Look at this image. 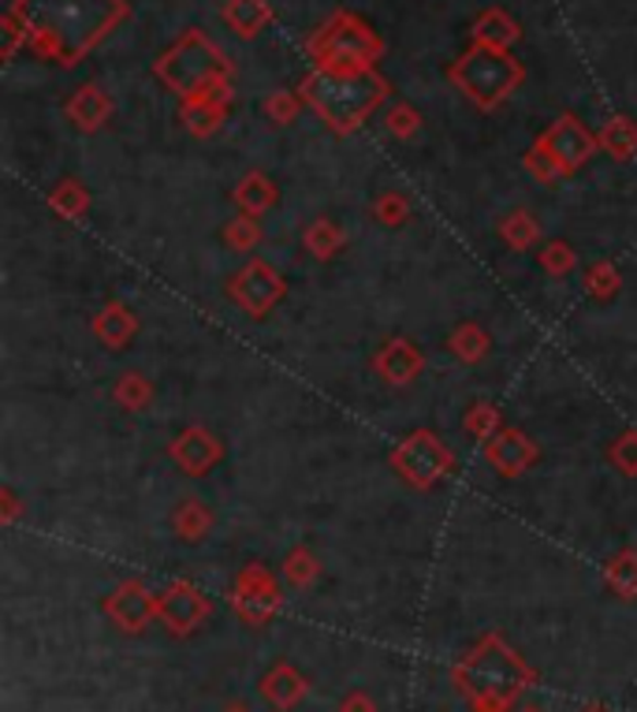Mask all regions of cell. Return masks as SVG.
<instances>
[{
  "instance_id": "277c9868",
  "label": "cell",
  "mask_w": 637,
  "mask_h": 712,
  "mask_svg": "<svg viewBox=\"0 0 637 712\" xmlns=\"http://www.w3.org/2000/svg\"><path fill=\"white\" fill-rule=\"evenodd\" d=\"M455 83L467 90L477 105L488 108L522 83V68H518V60L507 57L504 49H488V45H481L477 52H470V57L455 68Z\"/></svg>"
},
{
  "instance_id": "ab89813d",
  "label": "cell",
  "mask_w": 637,
  "mask_h": 712,
  "mask_svg": "<svg viewBox=\"0 0 637 712\" xmlns=\"http://www.w3.org/2000/svg\"><path fill=\"white\" fill-rule=\"evenodd\" d=\"M0 497H4V522H12L15 515H20V500H15V493H12V489H4V493H0Z\"/></svg>"
},
{
  "instance_id": "e0dca14e",
  "label": "cell",
  "mask_w": 637,
  "mask_h": 712,
  "mask_svg": "<svg viewBox=\"0 0 637 712\" xmlns=\"http://www.w3.org/2000/svg\"><path fill=\"white\" fill-rule=\"evenodd\" d=\"M306 683L303 675L295 668H287V664H280V668H272L266 675V683H261V693H266V701H272L276 709H291L298 698H303Z\"/></svg>"
},
{
  "instance_id": "d4e9b609",
  "label": "cell",
  "mask_w": 637,
  "mask_h": 712,
  "mask_svg": "<svg viewBox=\"0 0 637 712\" xmlns=\"http://www.w3.org/2000/svg\"><path fill=\"white\" fill-rule=\"evenodd\" d=\"M227 23L235 26V34H243V38H250V34L261 31V23L269 20V8L261 4V0H232L227 4Z\"/></svg>"
},
{
  "instance_id": "5bb4252c",
  "label": "cell",
  "mask_w": 637,
  "mask_h": 712,
  "mask_svg": "<svg viewBox=\"0 0 637 712\" xmlns=\"http://www.w3.org/2000/svg\"><path fill=\"white\" fill-rule=\"evenodd\" d=\"M373 366H377V373L385 377L388 384H411L417 373H422V351H417L411 340L396 336L388 340L385 347L377 351V358H373Z\"/></svg>"
},
{
  "instance_id": "5b68a950",
  "label": "cell",
  "mask_w": 637,
  "mask_h": 712,
  "mask_svg": "<svg viewBox=\"0 0 637 712\" xmlns=\"http://www.w3.org/2000/svg\"><path fill=\"white\" fill-rule=\"evenodd\" d=\"M161 75H165L168 86H176L184 97H194L209 86L224 83L221 52H216L202 34H190L176 52H168V57L161 60Z\"/></svg>"
},
{
  "instance_id": "d6a6232c",
  "label": "cell",
  "mask_w": 637,
  "mask_h": 712,
  "mask_svg": "<svg viewBox=\"0 0 637 712\" xmlns=\"http://www.w3.org/2000/svg\"><path fill=\"white\" fill-rule=\"evenodd\" d=\"M541 269H548L552 276H567L570 269H575V250H570L563 239L544 242V250H541Z\"/></svg>"
},
{
  "instance_id": "ffe728a7",
  "label": "cell",
  "mask_w": 637,
  "mask_h": 712,
  "mask_svg": "<svg viewBox=\"0 0 637 712\" xmlns=\"http://www.w3.org/2000/svg\"><path fill=\"white\" fill-rule=\"evenodd\" d=\"M172 526H176V534L184 541H202L209 534V526H213V515H209V508L202 500H184L176 503V515H172Z\"/></svg>"
},
{
  "instance_id": "30bf717a",
  "label": "cell",
  "mask_w": 637,
  "mask_h": 712,
  "mask_svg": "<svg viewBox=\"0 0 637 712\" xmlns=\"http://www.w3.org/2000/svg\"><path fill=\"white\" fill-rule=\"evenodd\" d=\"M209 612H213V608H209V597L202 590H194L190 582L172 585V590L161 593V601H157V616L165 619L168 630H176V634L194 630L209 616Z\"/></svg>"
},
{
  "instance_id": "e575fe53",
  "label": "cell",
  "mask_w": 637,
  "mask_h": 712,
  "mask_svg": "<svg viewBox=\"0 0 637 712\" xmlns=\"http://www.w3.org/2000/svg\"><path fill=\"white\" fill-rule=\"evenodd\" d=\"M377 221L388 224V228H399V224L411 221V202L403 194H380L377 202Z\"/></svg>"
},
{
  "instance_id": "1f68e13d",
  "label": "cell",
  "mask_w": 637,
  "mask_h": 712,
  "mask_svg": "<svg viewBox=\"0 0 637 712\" xmlns=\"http://www.w3.org/2000/svg\"><path fill=\"white\" fill-rule=\"evenodd\" d=\"M586 292L593 295V299H612V295L618 292V269L612 265V261H600V265L589 269Z\"/></svg>"
},
{
  "instance_id": "ba28073f",
  "label": "cell",
  "mask_w": 637,
  "mask_h": 712,
  "mask_svg": "<svg viewBox=\"0 0 637 712\" xmlns=\"http://www.w3.org/2000/svg\"><path fill=\"white\" fill-rule=\"evenodd\" d=\"M227 295L239 310H247L250 318H266V313L287 295V281L269 265V261L253 258L250 265H243L239 273L227 284Z\"/></svg>"
},
{
  "instance_id": "836d02e7",
  "label": "cell",
  "mask_w": 637,
  "mask_h": 712,
  "mask_svg": "<svg viewBox=\"0 0 637 712\" xmlns=\"http://www.w3.org/2000/svg\"><path fill=\"white\" fill-rule=\"evenodd\" d=\"M607 455H612V463L626 477H637V429H626L623 437L612 444V452H607Z\"/></svg>"
},
{
  "instance_id": "6da1fadb",
  "label": "cell",
  "mask_w": 637,
  "mask_h": 712,
  "mask_svg": "<svg viewBox=\"0 0 637 712\" xmlns=\"http://www.w3.org/2000/svg\"><path fill=\"white\" fill-rule=\"evenodd\" d=\"M385 79L369 68H321L306 79L303 94L335 131H354L362 116L385 97Z\"/></svg>"
},
{
  "instance_id": "2e32d148",
  "label": "cell",
  "mask_w": 637,
  "mask_h": 712,
  "mask_svg": "<svg viewBox=\"0 0 637 712\" xmlns=\"http://www.w3.org/2000/svg\"><path fill=\"white\" fill-rule=\"evenodd\" d=\"M224 102H227L224 83H216V86L202 90V94L187 97V123H190V131H194V134L213 131L216 123L224 120Z\"/></svg>"
},
{
  "instance_id": "7402d4cb",
  "label": "cell",
  "mask_w": 637,
  "mask_h": 712,
  "mask_svg": "<svg viewBox=\"0 0 637 712\" xmlns=\"http://www.w3.org/2000/svg\"><path fill=\"white\" fill-rule=\"evenodd\" d=\"M68 112L75 116L79 128L90 131V128H97V123H102L105 116H108V97L97 86H83L75 94V102L68 105Z\"/></svg>"
},
{
  "instance_id": "4fadbf2b",
  "label": "cell",
  "mask_w": 637,
  "mask_h": 712,
  "mask_svg": "<svg viewBox=\"0 0 637 712\" xmlns=\"http://www.w3.org/2000/svg\"><path fill=\"white\" fill-rule=\"evenodd\" d=\"M276 582L269 579L261 567H247L243 571L239 585H235V597L232 605L239 612L243 619H250V624H261L266 616H272V608H276Z\"/></svg>"
},
{
  "instance_id": "9c48e42d",
  "label": "cell",
  "mask_w": 637,
  "mask_h": 712,
  "mask_svg": "<svg viewBox=\"0 0 637 712\" xmlns=\"http://www.w3.org/2000/svg\"><path fill=\"white\" fill-rule=\"evenodd\" d=\"M172 459H176V466L184 474L202 477V474H209L224 459V444L209 429L190 426V429L179 432L176 440H172Z\"/></svg>"
},
{
  "instance_id": "ac0fdd59",
  "label": "cell",
  "mask_w": 637,
  "mask_h": 712,
  "mask_svg": "<svg viewBox=\"0 0 637 712\" xmlns=\"http://www.w3.org/2000/svg\"><path fill=\"white\" fill-rule=\"evenodd\" d=\"M235 205H239V210L247 213V216L269 213L272 205H276V187H272L261 173H250L239 183V191H235Z\"/></svg>"
},
{
  "instance_id": "44dd1931",
  "label": "cell",
  "mask_w": 637,
  "mask_h": 712,
  "mask_svg": "<svg viewBox=\"0 0 637 712\" xmlns=\"http://www.w3.org/2000/svg\"><path fill=\"white\" fill-rule=\"evenodd\" d=\"M488 347H493V336H488L481 324H459V329L451 332V351L462 358V363H481V358L488 355Z\"/></svg>"
},
{
  "instance_id": "603a6c76",
  "label": "cell",
  "mask_w": 637,
  "mask_h": 712,
  "mask_svg": "<svg viewBox=\"0 0 637 712\" xmlns=\"http://www.w3.org/2000/svg\"><path fill=\"white\" fill-rule=\"evenodd\" d=\"M499 236L507 239V247L530 250L533 242L541 239V228H536V221L526 210H515V213H507L504 221H499Z\"/></svg>"
},
{
  "instance_id": "7a4b0ae2",
  "label": "cell",
  "mask_w": 637,
  "mask_h": 712,
  "mask_svg": "<svg viewBox=\"0 0 637 712\" xmlns=\"http://www.w3.org/2000/svg\"><path fill=\"white\" fill-rule=\"evenodd\" d=\"M462 690L473 698L477 712H499L504 705H511V698L522 690L526 668L518 664V656L511 649H504L496 638H488L481 649H473L459 672Z\"/></svg>"
},
{
  "instance_id": "d590c367",
  "label": "cell",
  "mask_w": 637,
  "mask_h": 712,
  "mask_svg": "<svg viewBox=\"0 0 637 712\" xmlns=\"http://www.w3.org/2000/svg\"><path fill=\"white\" fill-rule=\"evenodd\" d=\"M284 574L295 585H306V582H314L317 579V560L306 553V548H298V553H291L287 556V567H284Z\"/></svg>"
},
{
  "instance_id": "83f0119b",
  "label": "cell",
  "mask_w": 637,
  "mask_h": 712,
  "mask_svg": "<svg viewBox=\"0 0 637 712\" xmlns=\"http://www.w3.org/2000/svg\"><path fill=\"white\" fill-rule=\"evenodd\" d=\"M49 205L63 216H83L86 205H90V194L83 191V183H75V179H63L57 191L49 194Z\"/></svg>"
},
{
  "instance_id": "cb8c5ba5",
  "label": "cell",
  "mask_w": 637,
  "mask_h": 712,
  "mask_svg": "<svg viewBox=\"0 0 637 712\" xmlns=\"http://www.w3.org/2000/svg\"><path fill=\"white\" fill-rule=\"evenodd\" d=\"M113 400L127 411H142V407H150V400H153V384L145 381L142 373L127 369V373H120V381H116Z\"/></svg>"
},
{
  "instance_id": "7c38bea8",
  "label": "cell",
  "mask_w": 637,
  "mask_h": 712,
  "mask_svg": "<svg viewBox=\"0 0 637 712\" xmlns=\"http://www.w3.org/2000/svg\"><path fill=\"white\" fill-rule=\"evenodd\" d=\"M485 459L496 466V474L515 477L536 463V444L522 429H499L493 440H485Z\"/></svg>"
},
{
  "instance_id": "74e56055",
  "label": "cell",
  "mask_w": 637,
  "mask_h": 712,
  "mask_svg": "<svg viewBox=\"0 0 637 712\" xmlns=\"http://www.w3.org/2000/svg\"><path fill=\"white\" fill-rule=\"evenodd\" d=\"M343 712H377L369 701V693H351L347 701H343Z\"/></svg>"
},
{
  "instance_id": "60d3db41",
  "label": "cell",
  "mask_w": 637,
  "mask_h": 712,
  "mask_svg": "<svg viewBox=\"0 0 637 712\" xmlns=\"http://www.w3.org/2000/svg\"><path fill=\"white\" fill-rule=\"evenodd\" d=\"M232 712H247V709H232Z\"/></svg>"
},
{
  "instance_id": "9a60e30c",
  "label": "cell",
  "mask_w": 637,
  "mask_h": 712,
  "mask_svg": "<svg viewBox=\"0 0 637 712\" xmlns=\"http://www.w3.org/2000/svg\"><path fill=\"white\" fill-rule=\"evenodd\" d=\"M94 332H97V340H102L105 347L120 351V347L131 344L134 332H139V318H134L127 302H108L105 310L94 318Z\"/></svg>"
},
{
  "instance_id": "8d00e7d4",
  "label": "cell",
  "mask_w": 637,
  "mask_h": 712,
  "mask_svg": "<svg viewBox=\"0 0 637 712\" xmlns=\"http://www.w3.org/2000/svg\"><path fill=\"white\" fill-rule=\"evenodd\" d=\"M388 128L399 134V139H411V134L417 131V116L411 112V108H396V112L388 116Z\"/></svg>"
},
{
  "instance_id": "52a82bcc",
  "label": "cell",
  "mask_w": 637,
  "mask_h": 712,
  "mask_svg": "<svg viewBox=\"0 0 637 712\" xmlns=\"http://www.w3.org/2000/svg\"><path fill=\"white\" fill-rule=\"evenodd\" d=\"M314 52L321 57L325 68H369V60L380 52V41L373 38L366 23L340 15L314 38Z\"/></svg>"
},
{
  "instance_id": "4dcf8cb0",
  "label": "cell",
  "mask_w": 637,
  "mask_h": 712,
  "mask_svg": "<svg viewBox=\"0 0 637 712\" xmlns=\"http://www.w3.org/2000/svg\"><path fill=\"white\" fill-rule=\"evenodd\" d=\"M607 582H612L618 593H626V597H637V556L634 553L615 556L612 567H607Z\"/></svg>"
},
{
  "instance_id": "f546056e",
  "label": "cell",
  "mask_w": 637,
  "mask_h": 712,
  "mask_svg": "<svg viewBox=\"0 0 637 712\" xmlns=\"http://www.w3.org/2000/svg\"><path fill=\"white\" fill-rule=\"evenodd\" d=\"M467 429H470V437H477V440H493L496 432L504 429V422H499V411L493 403H477V407L467 411Z\"/></svg>"
},
{
  "instance_id": "3957f363",
  "label": "cell",
  "mask_w": 637,
  "mask_h": 712,
  "mask_svg": "<svg viewBox=\"0 0 637 712\" xmlns=\"http://www.w3.org/2000/svg\"><path fill=\"white\" fill-rule=\"evenodd\" d=\"M597 142L600 139H593V134L581 128L575 116H563V120L526 153V168H530L536 179H544V183H555L563 173H575L581 161L597 150Z\"/></svg>"
},
{
  "instance_id": "8992f818",
  "label": "cell",
  "mask_w": 637,
  "mask_h": 712,
  "mask_svg": "<svg viewBox=\"0 0 637 712\" xmlns=\"http://www.w3.org/2000/svg\"><path fill=\"white\" fill-rule=\"evenodd\" d=\"M391 466H396L399 477H403L406 485H414V489H433L440 477L451 474L455 455L436 432L417 429L391 452Z\"/></svg>"
},
{
  "instance_id": "f1b7e54d",
  "label": "cell",
  "mask_w": 637,
  "mask_h": 712,
  "mask_svg": "<svg viewBox=\"0 0 637 712\" xmlns=\"http://www.w3.org/2000/svg\"><path fill=\"white\" fill-rule=\"evenodd\" d=\"M515 34H518V31H515V23L507 20L504 12H488L485 20L477 23V41H481V45H488V49H504V45L511 41Z\"/></svg>"
},
{
  "instance_id": "4316f807",
  "label": "cell",
  "mask_w": 637,
  "mask_h": 712,
  "mask_svg": "<svg viewBox=\"0 0 637 712\" xmlns=\"http://www.w3.org/2000/svg\"><path fill=\"white\" fill-rule=\"evenodd\" d=\"M224 239H227V247H232V250H239V254H250V250L261 242V224H258V216L239 213L232 224H227Z\"/></svg>"
},
{
  "instance_id": "d6986e66",
  "label": "cell",
  "mask_w": 637,
  "mask_h": 712,
  "mask_svg": "<svg viewBox=\"0 0 637 712\" xmlns=\"http://www.w3.org/2000/svg\"><path fill=\"white\" fill-rule=\"evenodd\" d=\"M347 247V236H343V228L340 224H332V221H314L306 228V250L314 254L317 261H329V258H335L340 250Z\"/></svg>"
},
{
  "instance_id": "f35d334b",
  "label": "cell",
  "mask_w": 637,
  "mask_h": 712,
  "mask_svg": "<svg viewBox=\"0 0 637 712\" xmlns=\"http://www.w3.org/2000/svg\"><path fill=\"white\" fill-rule=\"evenodd\" d=\"M291 105H295L291 97H276V102H269L266 108H269L272 116H276L280 123H287V120H291Z\"/></svg>"
},
{
  "instance_id": "484cf974",
  "label": "cell",
  "mask_w": 637,
  "mask_h": 712,
  "mask_svg": "<svg viewBox=\"0 0 637 712\" xmlns=\"http://www.w3.org/2000/svg\"><path fill=\"white\" fill-rule=\"evenodd\" d=\"M600 146L604 150H612V157H630V153L637 150V128L630 120H612L604 131H600Z\"/></svg>"
},
{
  "instance_id": "b9f144b4",
  "label": "cell",
  "mask_w": 637,
  "mask_h": 712,
  "mask_svg": "<svg viewBox=\"0 0 637 712\" xmlns=\"http://www.w3.org/2000/svg\"><path fill=\"white\" fill-rule=\"evenodd\" d=\"M522 712H536V709H522Z\"/></svg>"
},
{
  "instance_id": "8fae6325",
  "label": "cell",
  "mask_w": 637,
  "mask_h": 712,
  "mask_svg": "<svg viewBox=\"0 0 637 712\" xmlns=\"http://www.w3.org/2000/svg\"><path fill=\"white\" fill-rule=\"evenodd\" d=\"M157 601L150 590H145L142 582H123L120 590H113V597L105 601V612L113 616V624H120L123 630H142L150 624L153 616H157Z\"/></svg>"
}]
</instances>
